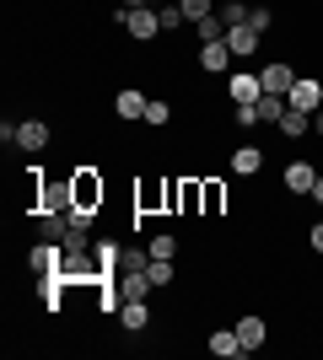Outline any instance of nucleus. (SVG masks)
Returning a JSON list of instances; mask_svg holds the SVG:
<instances>
[{"instance_id": "obj_1", "label": "nucleus", "mask_w": 323, "mask_h": 360, "mask_svg": "<svg viewBox=\"0 0 323 360\" xmlns=\"http://www.w3.org/2000/svg\"><path fill=\"white\" fill-rule=\"evenodd\" d=\"M70 194H76V210H97L103 205V178L92 167H81V172H70Z\"/></svg>"}, {"instance_id": "obj_2", "label": "nucleus", "mask_w": 323, "mask_h": 360, "mask_svg": "<svg viewBox=\"0 0 323 360\" xmlns=\"http://www.w3.org/2000/svg\"><path fill=\"white\" fill-rule=\"evenodd\" d=\"M151 274H146V269H119V274H113V296H119V301H146V296H151Z\"/></svg>"}, {"instance_id": "obj_3", "label": "nucleus", "mask_w": 323, "mask_h": 360, "mask_svg": "<svg viewBox=\"0 0 323 360\" xmlns=\"http://www.w3.org/2000/svg\"><path fill=\"white\" fill-rule=\"evenodd\" d=\"M119 22L129 27V38H140V44H151V38H162V16H156L151 6H140V11H119Z\"/></svg>"}, {"instance_id": "obj_4", "label": "nucleus", "mask_w": 323, "mask_h": 360, "mask_svg": "<svg viewBox=\"0 0 323 360\" xmlns=\"http://www.w3.org/2000/svg\"><path fill=\"white\" fill-rule=\"evenodd\" d=\"M286 103H291V108H302V113H318V108H323V86L312 81V75H296V81H291V91H286Z\"/></svg>"}, {"instance_id": "obj_5", "label": "nucleus", "mask_w": 323, "mask_h": 360, "mask_svg": "<svg viewBox=\"0 0 323 360\" xmlns=\"http://www.w3.org/2000/svg\"><path fill=\"white\" fill-rule=\"evenodd\" d=\"M227 97H232V108H248V103H259V97H264V81L237 70V75H227Z\"/></svg>"}, {"instance_id": "obj_6", "label": "nucleus", "mask_w": 323, "mask_h": 360, "mask_svg": "<svg viewBox=\"0 0 323 360\" xmlns=\"http://www.w3.org/2000/svg\"><path fill=\"white\" fill-rule=\"evenodd\" d=\"M65 285H70V274H65V269H49V274H38V296H44V307H49V312H60Z\"/></svg>"}, {"instance_id": "obj_7", "label": "nucleus", "mask_w": 323, "mask_h": 360, "mask_svg": "<svg viewBox=\"0 0 323 360\" xmlns=\"http://www.w3.org/2000/svg\"><path fill=\"white\" fill-rule=\"evenodd\" d=\"M16 146L27 150V156H38V150L49 146V124L44 119H22V124H16Z\"/></svg>"}, {"instance_id": "obj_8", "label": "nucleus", "mask_w": 323, "mask_h": 360, "mask_svg": "<svg viewBox=\"0 0 323 360\" xmlns=\"http://www.w3.org/2000/svg\"><path fill=\"white\" fill-rule=\"evenodd\" d=\"M259 44H264V32H253L243 22V27H227V49L237 54V60H248V54H259Z\"/></svg>"}, {"instance_id": "obj_9", "label": "nucleus", "mask_w": 323, "mask_h": 360, "mask_svg": "<svg viewBox=\"0 0 323 360\" xmlns=\"http://www.w3.org/2000/svg\"><path fill=\"white\" fill-rule=\"evenodd\" d=\"M259 81H264V91H280V97H286V91H291V81H296V70L286 60H270L259 70Z\"/></svg>"}, {"instance_id": "obj_10", "label": "nucleus", "mask_w": 323, "mask_h": 360, "mask_svg": "<svg viewBox=\"0 0 323 360\" xmlns=\"http://www.w3.org/2000/svg\"><path fill=\"white\" fill-rule=\"evenodd\" d=\"M65 231H70V210L38 215V242H65Z\"/></svg>"}, {"instance_id": "obj_11", "label": "nucleus", "mask_w": 323, "mask_h": 360, "mask_svg": "<svg viewBox=\"0 0 323 360\" xmlns=\"http://www.w3.org/2000/svg\"><path fill=\"white\" fill-rule=\"evenodd\" d=\"M146 103H151V97H146V91H135V86H124L119 97H113V113H119V119H146Z\"/></svg>"}, {"instance_id": "obj_12", "label": "nucleus", "mask_w": 323, "mask_h": 360, "mask_svg": "<svg viewBox=\"0 0 323 360\" xmlns=\"http://www.w3.org/2000/svg\"><path fill=\"white\" fill-rule=\"evenodd\" d=\"M151 210H167V183H146V188H135V215H151Z\"/></svg>"}, {"instance_id": "obj_13", "label": "nucleus", "mask_w": 323, "mask_h": 360, "mask_svg": "<svg viewBox=\"0 0 323 360\" xmlns=\"http://www.w3.org/2000/svg\"><path fill=\"white\" fill-rule=\"evenodd\" d=\"M275 129H280L286 140H302V135H312V113H302V108H291V103H286V119H280Z\"/></svg>"}, {"instance_id": "obj_14", "label": "nucleus", "mask_w": 323, "mask_h": 360, "mask_svg": "<svg viewBox=\"0 0 323 360\" xmlns=\"http://www.w3.org/2000/svg\"><path fill=\"white\" fill-rule=\"evenodd\" d=\"M286 119V97L280 91H264L259 103H253V124H280Z\"/></svg>"}, {"instance_id": "obj_15", "label": "nucleus", "mask_w": 323, "mask_h": 360, "mask_svg": "<svg viewBox=\"0 0 323 360\" xmlns=\"http://www.w3.org/2000/svg\"><path fill=\"white\" fill-rule=\"evenodd\" d=\"M210 355H221V360L248 355V349H243V339H237V328H215V333H210Z\"/></svg>"}, {"instance_id": "obj_16", "label": "nucleus", "mask_w": 323, "mask_h": 360, "mask_svg": "<svg viewBox=\"0 0 323 360\" xmlns=\"http://www.w3.org/2000/svg\"><path fill=\"white\" fill-rule=\"evenodd\" d=\"M259 167H264V150L259 146H237V150H232V172H237V178H253Z\"/></svg>"}, {"instance_id": "obj_17", "label": "nucleus", "mask_w": 323, "mask_h": 360, "mask_svg": "<svg viewBox=\"0 0 323 360\" xmlns=\"http://www.w3.org/2000/svg\"><path fill=\"white\" fill-rule=\"evenodd\" d=\"M312 178H318L312 162H291L286 167V188H291V194H312Z\"/></svg>"}, {"instance_id": "obj_18", "label": "nucleus", "mask_w": 323, "mask_h": 360, "mask_svg": "<svg viewBox=\"0 0 323 360\" xmlns=\"http://www.w3.org/2000/svg\"><path fill=\"white\" fill-rule=\"evenodd\" d=\"M237 339H243V349H259L264 339H270V323H264V317H253V312H248L243 323H237Z\"/></svg>"}, {"instance_id": "obj_19", "label": "nucleus", "mask_w": 323, "mask_h": 360, "mask_svg": "<svg viewBox=\"0 0 323 360\" xmlns=\"http://www.w3.org/2000/svg\"><path fill=\"white\" fill-rule=\"evenodd\" d=\"M60 242H38V248H32V258H27V264H32V274H49V269H60Z\"/></svg>"}, {"instance_id": "obj_20", "label": "nucleus", "mask_w": 323, "mask_h": 360, "mask_svg": "<svg viewBox=\"0 0 323 360\" xmlns=\"http://www.w3.org/2000/svg\"><path fill=\"white\" fill-rule=\"evenodd\" d=\"M227 60H232L227 38H221V44H205V49H200V70H210V75H221V70H227Z\"/></svg>"}, {"instance_id": "obj_21", "label": "nucleus", "mask_w": 323, "mask_h": 360, "mask_svg": "<svg viewBox=\"0 0 323 360\" xmlns=\"http://www.w3.org/2000/svg\"><path fill=\"white\" fill-rule=\"evenodd\" d=\"M119 323L129 333H140L146 323H151V307H146V301H124V307H119Z\"/></svg>"}, {"instance_id": "obj_22", "label": "nucleus", "mask_w": 323, "mask_h": 360, "mask_svg": "<svg viewBox=\"0 0 323 360\" xmlns=\"http://www.w3.org/2000/svg\"><path fill=\"white\" fill-rule=\"evenodd\" d=\"M200 194H205V215H221V210H227V183H221V178H205Z\"/></svg>"}, {"instance_id": "obj_23", "label": "nucleus", "mask_w": 323, "mask_h": 360, "mask_svg": "<svg viewBox=\"0 0 323 360\" xmlns=\"http://www.w3.org/2000/svg\"><path fill=\"white\" fill-rule=\"evenodd\" d=\"M178 210H184V215H205V194H200V178H184V194H178Z\"/></svg>"}, {"instance_id": "obj_24", "label": "nucleus", "mask_w": 323, "mask_h": 360, "mask_svg": "<svg viewBox=\"0 0 323 360\" xmlns=\"http://www.w3.org/2000/svg\"><path fill=\"white\" fill-rule=\"evenodd\" d=\"M189 27L200 32V44H221V38H227V22H221V16H200V22H189Z\"/></svg>"}, {"instance_id": "obj_25", "label": "nucleus", "mask_w": 323, "mask_h": 360, "mask_svg": "<svg viewBox=\"0 0 323 360\" xmlns=\"http://www.w3.org/2000/svg\"><path fill=\"white\" fill-rule=\"evenodd\" d=\"M146 253H151V258H178V237H167V231H156V237L146 242Z\"/></svg>"}, {"instance_id": "obj_26", "label": "nucleus", "mask_w": 323, "mask_h": 360, "mask_svg": "<svg viewBox=\"0 0 323 360\" xmlns=\"http://www.w3.org/2000/svg\"><path fill=\"white\" fill-rule=\"evenodd\" d=\"M146 274H151V285H156V290L172 285V258H151V264H146Z\"/></svg>"}, {"instance_id": "obj_27", "label": "nucleus", "mask_w": 323, "mask_h": 360, "mask_svg": "<svg viewBox=\"0 0 323 360\" xmlns=\"http://www.w3.org/2000/svg\"><path fill=\"white\" fill-rule=\"evenodd\" d=\"M215 16H221L227 27H243V22H248V6H243V0H227V6H221Z\"/></svg>"}, {"instance_id": "obj_28", "label": "nucleus", "mask_w": 323, "mask_h": 360, "mask_svg": "<svg viewBox=\"0 0 323 360\" xmlns=\"http://www.w3.org/2000/svg\"><path fill=\"white\" fill-rule=\"evenodd\" d=\"M248 27H253V32H270V27H275V11H270V6H253V11H248Z\"/></svg>"}, {"instance_id": "obj_29", "label": "nucleus", "mask_w": 323, "mask_h": 360, "mask_svg": "<svg viewBox=\"0 0 323 360\" xmlns=\"http://www.w3.org/2000/svg\"><path fill=\"white\" fill-rule=\"evenodd\" d=\"M156 16H162V32H178V27L189 22V16H184V6H162Z\"/></svg>"}, {"instance_id": "obj_30", "label": "nucleus", "mask_w": 323, "mask_h": 360, "mask_svg": "<svg viewBox=\"0 0 323 360\" xmlns=\"http://www.w3.org/2000/svg\"><path fill=\"white\" fill-rule=\"evenodd\" d=\"M167 119H172V108L151 97V103H146V124H167Z\"/></svg>"}, {"instance_id": "obj_31", "label": "nucleus", "mask_w": 323, "mask_h": 360, "mask_svg": "<svg viewBox=\"0 0 323 360\" xmlns=\"http://www.w3.org/2000/svg\"><path fill=\"white\" fill-rule=\"evenodd\" d=\"M178 6H184V16H189V22H200V16H210V0H178Z\"/></svg>"}, {"instance_id": "obj_32", "label": "nucleus", "mask_w": 323, "mask_h": 360, "mask_svg": "<svg viewBox=\"0 0 323 360\" xmlns=\"http://www.w3.org/2000/svg\"><path fill=\"white\" fill-rule=\"evenodd\" d=\"M92 221H97V210H70V226H81V231H92Z\"/></svg>"}, {"instance_id": "obj_33", "label": "nucleus", "mask_w": 323, "mask_h": 360, "mask_svg": "<svg viewBox=\"0 0 323 360\" xmlns=\"http://www.w3.org/2000/svg\"><path fill=\"white\" fill-rule=\"evenodd\" d=\"M178 194H184V183L167 178V210H172V215H178Z\"/></svg>"}, {"instance_id": "obj_34", "label": "nucleus", "mask_w": 323, "mask_h": 360, "mask_svg": "<svg viewBox=\"0 0 323 360\" xmlns=\"http://www.w3.org/2000/svg\"><path fill=\"white\" fill-rule=\"evenodd\" d=\"M312 253H323V221L312 226Z\"/></svg>"}, {"instance_id": "obj_35", "label": "nucleus", "mask_w": 323, "mask_h": 360, "mask_svg": "<svg viewBox=\"0 0 323 360\" xmlns=\"http://www.w3.org/2000/svg\"><path fill=\"white\" fill-rule=\"evenodd\" d=\"M312 199H318V205H323V172H318V178H312Z\"/></svg>"}, {"instance_id": "obj_36", "label": "nucleus", "mask_w": 323, "mask_h": 360, "mask_svg": "<svg viewBox=\"0 0 323 360\" xmlns=\"http://www.w3.org/2000/svg\"><path fill=\"white\" fill-rule=\"evenodd\" d=\"M312 135H323V108H318V113H312Z\"/></svg>"}, {"instance_id": "obj_37", "label": "nucleus", "mask_w": 323, "mask_h": 360, "mask_svg": "<svg viewBox=\"0 0 323 360\" xmlns=\"http://www.w3.org/2000/svg\"><path fill=\"white\" fill-rule=\"evenodd\" d=\"M140 6H151V0H124V11H140Z\"/></svg>"}]
</instances>
